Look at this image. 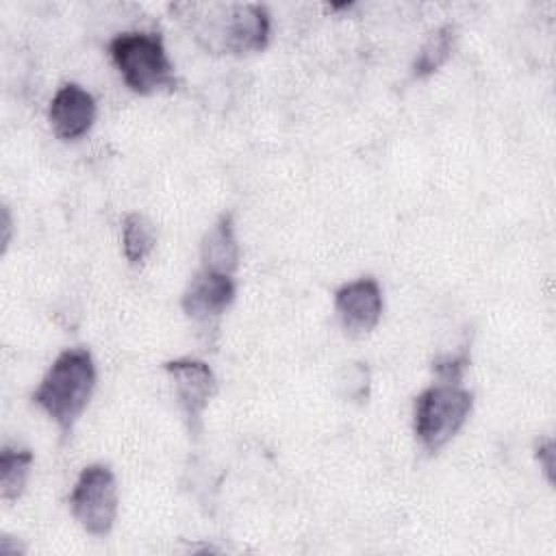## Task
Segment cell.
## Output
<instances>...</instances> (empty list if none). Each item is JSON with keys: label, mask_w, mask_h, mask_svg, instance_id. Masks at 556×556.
<instances>
[{"label": "cell", "mask_w": 556, "mask_h": 556, "mask_svg": "<svg viewBox=\"0 0 556 556\" xmlns=\"http://www.w3.org/2000/svg\"><path fill=\"white\" fill-rule=\"evenodd\" d=\"M174 11L195 41L213 54H250L265 50L271 20L254 2H182Z\"/></svg>", "instance_id": "6da1fadb"}, {"label": "cell", "mask_w": 556, "mask_h": 556, "mask_svg": "<svg viewBox=\"0 0 556 556\" xmlns=\"http://www.w3.org/2000/svg\"><path fill=\"white\" fill-rule=\"evenodd\" d=\"M96 389V363L87 348L63 350L33 391V402L70 434Z\"/></svg>", "instance_id": "7a4b0ae2"}, {"label": "cell", "mask_w": 556, "mask_h": 556, "mask_svg": "<svg viewBox=\"0 0 556 556\" xmlns=\"http://www.w3.org/2000/svg\"><path fill=\"white\" fill-rule=\"evenodd\" d=\"M109 54L126 87L139 96L174 89V63L163 37L152 30H126L111 39Z\"/></svg>", "instance_id": "3957f363"}, {"label": "cell", "mask_w": 556, "mask_h": 556, "mask_svg": "<svg viewBox=\"0 0 556 556\" xmlns=\"http://www.w3.org/2000/svg\"><path fill=\"white\" fill-rule=\"evenodd\" d=\"M473 395L458 382H437L424 389L413 404V432L419 445L434 454L465 426Z\"/></svg>", "instance_id": "277c9868"}, {"label": "cell", "mask_w": 556, "mask_h": 556, "mask_svg": "<svg viewBox=\"0 0 556 556\" xmlns=\"http://www.w3.org/2000/svg\"><path fill=\"white\" fill-rule=\"evenodd\" d=\"M117 482L104 463L87 465L70 493V508L80 528L91 536H106L117 519Z\"/></svg>", "instance_id": "5b68a950"}, {"label": "cell", "mask_w": 556, "mask_h": 556, "mask_svg": "<svg viewBox=\"0 0 556 556\" xmlns=\"http://www.w3.org/2000/svg\"><path fill=\"white\" fill-rule=\"evenodd\" d=\"M167 371L176 402L189 424L191 432H198L202 426V415L217 393V378L213 369L198 358H176L163 365Z\"/></svg>", "instance_id": "8992f818"}, {"label": "cell", "mask_w": 556, "mask_h": 556, "mask_svg": "<svg viewBox=\"0 0 556 556\" xmlns=\"http://www.w3.org/2000/svg\"><path fill=\"white\" fill-rule=\"evenodd\" d=\"M334 311L345 332H371L382 317V289L374 276H361L334 291Z\"/></svg>", "instance_id": "52a82bcc"}, {"label": "cell", "mask_w": 556, "mask_h": 556, "mask_svg": "<svg viewBox=\"0 0 556 556\" xmlns=\"http://www.w3.org/2000/svg\"><path fill=\"white\" fill-rule=\"evenodd\" d=\"M235 295L237 282L232 276L200 267L182 291L180 308L189 319L208 324L217 321L228 311V306L235 302Z\"/></svg>", "instance_id": "ba28073f"}, {"label": "cell", "mask_w": 556, "mask_h": 556, "mask_svg": "<svg viewBox=\"0 0 556 556\" xmlns=\"http://www.w3.org/2000/svg\"><path fill=\"white\" fill-rule=\"evenodd\" d=\"M96 113V98L78 83H65L50 100L48 122L61 141H76L91 130Z\"/></svg>", "instance_id": "9c48e42d"}, {"label": "cell", "mask_w": 556, "mask_h": 556, "mask_svg": "<svg viewBox=\"0 0 556 556\" xmlns=\"http://www.w3.org/2000/svg\"><path fill=\"white\" fill-rule=\"evenodd\" d=\"M239 241L235 235V222L230 213L219 215L200 241L202 269L232 276L239 267Z\"/></svg>", "instance_id": "30bf717a"}, {"label": "cell", "mask_w": 556, "mask_h": 556, "mask_svg": "<svg viewBox=\"0 0 556 556\" xmlns=\"http://www.w3.org/2000/svg\"><path fill=\"white\" fill-rule=\"evenodd\" d=\"M33 465V452L28 447L4 445L0 452V497L15 502L22 497Z\"/></svg>", "instance_id": "8fae6325"}, {"label": "cell", "mask_w": 556, "mask_h": 556, "mask_svg": "<svg viewBox=\"0 0 556 556\" xmlns=\"http://www.w3.org/2000/svg\"><path fill=\"white\" fill-rule=\"evenodd\" d=\"M156 245V226L143 213H128L122 222V250L130 265H141Z\"/></svg>", "instance_id": "7c38bea8"}, {"label": "cell", "mask_w": 556, "mask_h": 556, "mask_svg": "<svg viewBox=\"0 0 556 556\" xmlns=\"http://www.w3.org/2000/svg\"><path fill=\"white\" fill-rule=\"evenodd\" d=\"M454 46H456V28L452 24L437 28L419 48L413 61V78H428L430 74H434L452 56Z\"/></svg>", "instance_id": "4fadbf2b"}, {"label": "cell", "mask_w": 556, "mask_h": 556, "mask_svg": "<svg viewBox=\"0 0 556 556\" xmlns=\"http://www.w3.org/2000/svg\"><path fill=\"white\" fill-rule=\"evenodd\" d=\"M348 380H341V387H345V395L352 400H363L367 397V387H369V376H367V367L363 365H354L348 367Z\"/></svg>", "instance_id": "5bb4252c"}, {"label": "cell", "mask_w": 556, "mask_h": 556, "mask_svg": "<svg viewBox=\"0 0 556 556\" xmlns=\"http://www.w3.org/2000/svg\"><path fill=\"white\" fill-rule=\"evenodd\" d=\"M536 460L545 471V478L552 482L554 480V443L552 439H545L536 445Z\"/></svg>", "instance_id": "9a60e30c"}, {"label": "cell", "mask_w": 556, "mask_h": 556, "mask_svg": "<svg viewBox=\"0 0 556 556\" xmlns=\"http://www.w3.org/2000/svg\"><path fill=\"white\" fill-rule=\"evenodd\" d=\"M11 213H9V206H2V250L9 248V241H11Z\"/></svg>", "instance_id": "2e32d148"}]
</instances>
